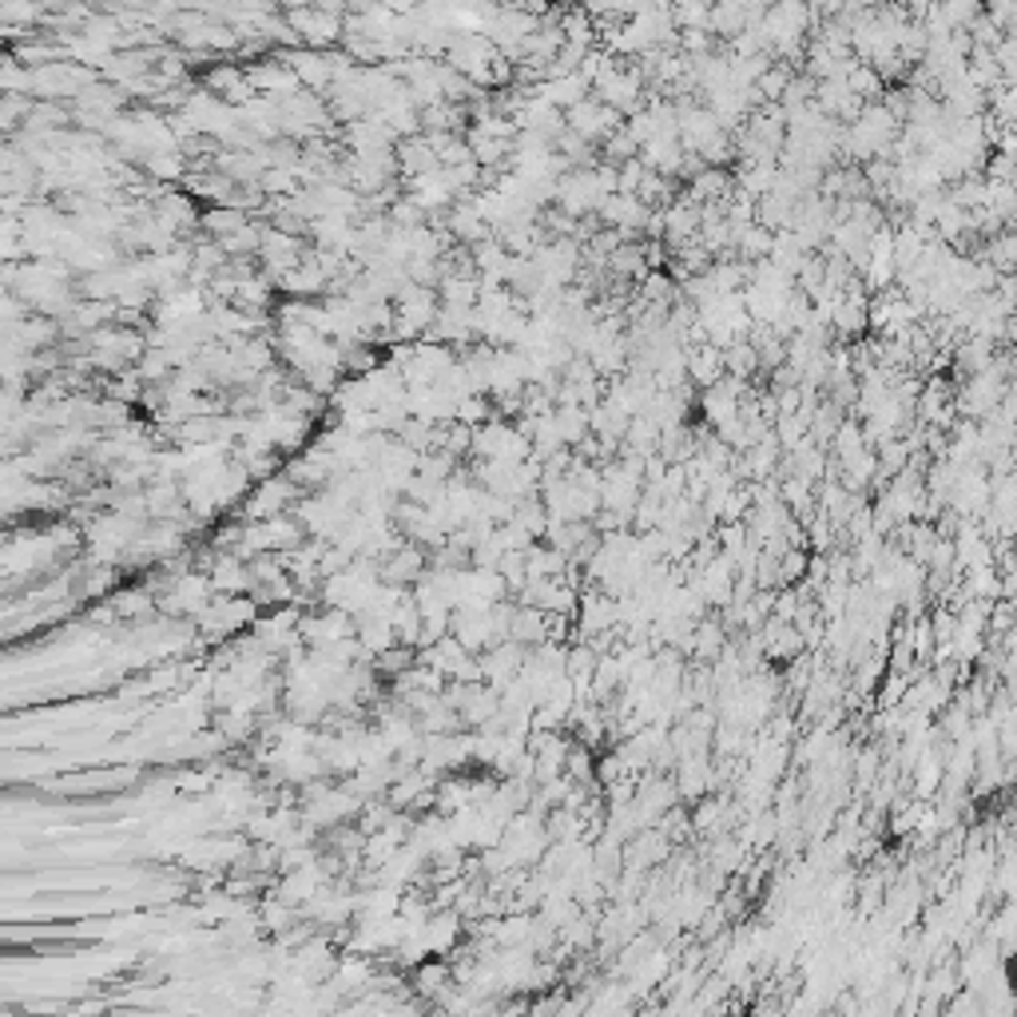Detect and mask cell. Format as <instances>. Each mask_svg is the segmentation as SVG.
I'll list each match as a JSON object with an SVG mask.
<instances>
[{
    "label": "cell",
    "instance_id": "obj_1",
    "mask_svg": "<svg viewBox=\"0 0 1017 1017\" xmlns=\"http://www.w3.org/2000/svg\"><path fill=\"white\" fill-rule=\"evenodd\" d=\"M621 124H624V115L616 112V108L604 104V100H596V96H584L581 104H572L569 112H565V127L577 132L581 139H589L592 147H601Z\"/></svg>",
    "mask_w": 1017,
    "mask_h": 1017
},
{
    "label": "cell",
    "instance_id": "obj_2",
    "mask_svg": "<svg viewBox=\"0 0 1017 1017\" xmlns=\"http://www.w3.org/2000/svg\"><path fill=\"white\" fill-rule=\"evenodd\" d=\"M684 366H688V382L696 385V390H707V385H716L727 375L724 350L716 343H707V338L684 346Z\"/></svg>",
    "mask_w": 1017,
    "mask_h": 1017
},
{
    "label": "cell",
    "instance_id": "obj_3",
    "mask_svg": "<svg viewBox=\"0 0 1017 1017\" xmlns=\"http://www.w3.org/2000/svg\"><path fill=\"white\" fill-rule=\"evenodd\" d=\"M509 640L525 644V648H537V644H545V640H549V613H545V608H533V604H513Z\"/></svg>",
    "mask_w": 1017,
    "mask_h": 1017
},
{
    "label": "cell",
    "instance_id": "obj_4",
    "mask_svg": "<svg viewBox=\"0 0 1017 1017\" xmlns=\"http://www.w3.org/2000/svg\"><path fill=\"white\" fill-rule=\"evenodd\" d=\"M748 29V9L739 0H712V16H707V32L716 36L719 44H727L736 32Z\"/></svg>",
    "mask_w": 1017,
    "mask_h": 1017
},
{
    "label": "cell",
    "instance_id": "obj_5",
    "mask_svg": "<svg viewBox=\"0 0 1017 1017\" xmlns=\"http://www.w3.org/2000/svg\"><path fill=\"white\" fill-rule=\"evenodd\" d=\"M633 195L640 199L648 211H664V208H672L675 195H680V183H675L672 176H660V171H644Z\"/></svg>",
    "mask_w": 1017,
    "mask_h": 1017
},
{
    "label": "cell",
    "instance_id": "obj_6",
    "mask_svg": "<svg viewBox=\"0 0 1017 1017\" xmlns=\"http://www.w3.org/2000/svg\"><path fill=\"white\" fill-rule=\"evenodd\" d=\"M552 429L561 437V446H581L584 437L592 434L589 429V410L584 405H552Z\"/></svg>",
    "mask_w": 1017,
    "mask_h": 1017
},
{
    "label": "cell",
    "instance_id": "obj_7",
    "mask_svg": "<svg viewBox=\"0 0 1017 1017\" xmlns=\"http://www.w3.org/2000/svg\"><path fill=\"white\" fill-rule=\"evenodd\" d=\"M771 243H775V231H768L763 223H748V227L736 235V247H731V255L744 262H759L771 255Z\"/></svg>",
    "mask_w": 1017,
    "mask_h": 1017
},
{
    "label": "cell",
    "instance_id": "obj_8",
    "mask_svg": "<svg viewBox=\"0 0 1017 1017\" xmlns=\"http://www.w3.org/2000/svg\"><path fill=\"white\" fill-rule=\"evenodd\" d=\"M800 72L795 64H783V60H771L768 68H763V76H759L751 88H756V100L759 104H779V96L787 92L791 76Z\"/></svg>",
    "mask_w": 1017,
    "mask_h": 1017
},
{
    "label": "cell",
    "instance_id": "obj_9",
    "mask_svg": "<svg viewBox=\"0 0 1017 1017\" xmlns=\"http://www.w3.org/2000/svg\"><path fill=\"white\" fill-rule=\"evenodd\" d=\"M509 525H517L525 537L540 540L545 529H549V513H545L540 498H521L517 505H513V513H509Z\"/></svg>",
    "mask_w": 1017,
    "mask_h": 1017
},
{
    "label": "cell",
    "instance_id": "obj_10",
    "mask_svg": "<svg viewBox=\"0 0 1017 1017\" xmlns=\"http://www.w3.org/2000/svg\"><path fill=\"white\" fill-rule=\"evenodd\" d=\"M724 366H727V375L744 378V382H756V378H763V375H759V354H756V346H751L748 338H736V343L727 346V350H724Z\"/></svg>",
    "mask_w": 1017,
    "mask_h": 1017
},
{
    "label": "cell",
    "instance_id": "obj_11",
    "mask_svg": "<svg viewBox=\"0 0 1017 1017\" xmlns=\"http://www.w3.org/2000/svg\"><path fill=\"white\" fill-rule=\"evenodd\" d=\"M982 12H986L990 21H994L1002 32H1014V24H1017V0H982Z\"/></svg>",
    "mask_w": 1017,
    "mask_h": 1017
},
{
    "label": "cell",
    "instance_id": "obj_12",
    "mask_svg": "<svg viewBox=\"0 0 1017 1017\" xmlns=\"http://www.w3.org/2000/svg\"><path fill=\"white\" fill-rule=\"evenodd\" d=\"M584 12H589L592 21H601V16H628V4L624 0H577Z\"/></svg>",
    "mask_w": 1017,
    "mask_h": 1017
},
{
    "label": "cell",
    "instance_id": "obj_13",
    "mask_svg": "<svg viewBox=\"0 0 1017 1017\" xmlns=\"http://www.w3.org/2000/svg\"><path fill=\"white\" fill-rule=\"evenodd\" d=\"M842 4H847V9H854V12H871V9H879L883 0H842Z\"/></svg>",
    "mask_w": 1017,
    "mask_h": 1017
},
{
    "label": "cell",
    "instance_id": "obj_14",
    "mask_svg": "<svg viewBox=\"0 0 1017 1017\" xmlns=\"http://www.w3.org/2000/svg\"><path fill=\"white\" fill-rule=\"evenodd\" d=\"M557 4H577V0H557Z\"/></svg>",
    "mask_w": 1017,
    "mask_h": 1017
}]
</instances>
